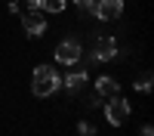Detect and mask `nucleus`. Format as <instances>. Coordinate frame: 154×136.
Segmentation results:
<instances>
[{
  "instance_id": "nucleus-10",
  "label": "nucleus",
  "mask_w": 154,
  "mask_h": 136,
  "mask_svg": "<svg viewBox=\"0 0 154 136\" xmlns=\"http://www.w3.org/2000/svg\"><path fill=\"white\" fill-rule=\"evenodd\" d=\"M133 87L139 93H151V74L145 71V74H139V81H133Z\"/></svg>"
},
{
  "instance_id": "nucleus-14",
  "label": "nucleus",
  "mask_w": 154,
  "mask_h": 136,
  "mask_svg": "<svg viewBox=\"0 0 154 136\" xmlns=\"http://www.w3.org/2000/svg\"><path fill=\"white\" fill-rule=\"evenodd\" d=\"M142 136H154V127H151V124H145V127H142Z\"/></svg>"
},
{
  "instance_id": "nucleus-3",
  "label": "nucleus",
  "mask_w": 154,
  "mask_h": 136,
  "mask_svg": "<svg viewBox=\"0 0 154 136\" xmlns=\"http://www.w3.org/2000/svg\"><path fill=\"white\" fill-rule=\"evenodd\" d=\"M105 118H108L111 127H120V124L130 118V102H126L120 93L111 96V99H105Z\"/></svg>"
},
{
  "instance_id": "nucleus-7",
  "label": "nucleus",
  "mask_w": 154,
  "mask_h": 136,
  "mask_svg": "<svg viewBox=\"0 0 154 136\" xmlns=\"http://www.w3.org/2000/svg\"><path fill=\"white\" fill-rule=\"evenodd\" d=\"M93 16H96V19H102V22L120 19V16H123V0H99Z\"/></svg>"
},
{
  "instance_id": "nucleus-5",
  "label": "nucleus",
  "mask_w": 154,
  "mask_h": 136,
  "mask_svg": "<svg viewBox=\"0 0 154 136\" xmlns=\"http://www.w3.org/2000/svg\"><path fill=\"white\" fill-rule=\"evenodd\" d=\"M22 28L28 37H43L46 34V16L40 9H31V12H25L22 16Z\"/></svg>"
},
{
  "instance_id": "nucleus-13",
  "label": "nucleus",
  "mask_w": 154,
  "mask_h": 136,
  "mask_svg": "<svg viewBox=\"0 0 154 136\" xmlns=\"http://www.w3.org/2000/svg\"><path fill=\"white\" fill-rule=\"evenodd\" d=\"M86 108H99V96H96V93L86 99Z\"/></svg>"
},
{
  "instance_id": "nucleus-12",
  "label": "nucleus",
  "mask_w": 154,
  "mask_h": 136,
  "mask_svg": "<svg viewBox=\"0 0 154 136\" xmlns=\"http://www.w3.org/2000/svg\"><path fill=\"white\" fill-rule=\"evenodd\" d=\"M77 133H80V136H96V127L86 124V121H80V124H77Z\"/></svg>"
},
{
  "instance_id": "nucleus-6",
  "label": "nucleus",
  "mask_w": 154,
  "mask_h": 136,
  "mask_svg": "<svg viewBox=\"0 0 154 136\" xmlns=\"http://www.w3.org/2000/svg\"><path fill=\"white\" fill-rule=\"evenodd\" d=\"M83 56V46H80V40H62L59 46H56V62H62V65H74L77 59Z\"/></svg>"
},
{
  "instance_id": "nucleus-9",
  "label": "nucleus",
  "mask_w": 154,
  "mask_h": 136,
  "mask_svg": "<svg viewBox=\"0 0 154 136\" xmlns=\"http://www.w3.org/2000/svg\"><path fill=\"white\" fill-rule=\"evenodd\" d=\"M65 0H40V12H62Z\"/></svg>"
},
{
  "instance_id": "nucleus-2",
  "label": "nucleus",
  "mask_w": 154,
  "mask_h": 136,
  "mask_svg": "<svg viewBox=\"0 0 154 136\" xmlns=\"http://www.w3.org/2000/svg\"><path fill=\"white\" fill-rule=\"evenodd\" d=\"M111 59H117V40L105 34V37H96L93 53H89V59H83V65L89 68L93 62H111Z\"/></svg>"
},
{
  "instance_id": "nucleus-1",
  "label": "nucleus",
  "mask_w": 154,
  "mask_h": 136,
  "mask_svg": "<svg viewBox=\"0 0 154 136\" xmlns=\"http://www.w3.org/2000/svg\"><path fill=\"white\" fill-rule=\"evenodd\" d=\"M31 77H34V81H31V93H34L37 99L53 96L59 87H62V77H59V71H56L53 65H37Z\"/></svg>"
},
{
  "instance_id": "nucleus-8",
  "label": "nucleus",
  "mask_w": 154,
  "mask_h": 136,
  "mask_svg": "<svg viewBox=\"0 0 154 136\" xmlns=\"http://www.w3.org/2000/svg\"><path fill=\"white\" fill-rule=\"evenodd\" d=\"M117 93H120V84L114 81V77L105 74V77L96 81V96H99V99H111V96H117Z\"/></svg>"
},
{
  "instance_id": "nucleus-4",
  "label": "nucleus",
  "mask_w": 154,
  "mask_h": 136,
  "mask_svg": "<svg viewBox=\"0 0 154 136\" xmlns=\"http://www.w3.org/2000/svg\"><path fill=\"white\" fill-rule=\"evenodd\" d=\"M62 84H65V90L74 96V93H80L83 87H86V65H83V56L71 65V74L68 77H62Z\"/></svg>"
},
{
  "instance_id": "nucleus-15",
  "label": "nucleus",
  "mask_w": 154,
  "mask_h": 136,
  "mask_svg": "<svg viewBox=\"0 0 154 136\" xmlns=\"http://www.w3.org/2000/svg\"><path fill=\"white\" fill-rule=\"evenodd\" d=\"M25 3H28L31 9H40V0H25Z\"/></svg>"
},
{
  "instance_id": "nucleus-11",
  "label": "nucleus",
  "mask_w": 154,
  "mask_h": 136,
  "mask_svg": "<svg viewBox=\"0 0 154 136\" xmlns=\"http://www.w3.org/2000/svg\"><path fill=\"white\" fill-rule=\"evenodd\" d=\"M74 3L80 6V12H83V16H93V12H96V3H99V0H74Z\"/></svg>"
}]
</instances>
